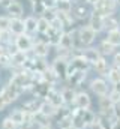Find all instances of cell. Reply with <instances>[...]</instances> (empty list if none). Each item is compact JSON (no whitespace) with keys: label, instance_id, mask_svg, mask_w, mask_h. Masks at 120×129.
<instances>
[{"label":"cell","instance_id":"cell-1","mask_svg":"<svg viewBox=\"0 0 120 129\" xmlns=\"http://www.w3.org/2000/svg\"><path fill=\"white\" fill-rule=\"evenodd\" d=\"M89 89L90 92L98 98H104V96H108L110 90H111V86L108 84V81L102 77H95L92 78L89 83Z\"/></svg>","mask_w":120,"mask_h":129},{"label":"cell","instance_id":"cell-2","mask_svg":"<svg viewBox=\"0 0 120 129\" xmlns=\"http://www.w3.org/2000/svg\"><path fill=\"white\" fill-rule=\"evenodd\" d=\"M50 66H51V69L54 71L56 77L59 78V81H66V78H68V71H69V59L56 56L54 60L50 63Z\"/></svg>","mask_w":120,"mask_h":129},{"label":"cell","instance_id":"cell-3","mask_svg":"<svg viewBox=\"0 0 120 129\" xmlns=\"http://www.w3.org/2000/svg\"><path fill=\"white\" fill-rule=\"evenodd\" d=\"M0 92H2V95L5 96V99L8 101L9 105H11L12 102L18 101L23 93H26V90H24L23 87H20V86H17V84H14V83H11V81H8V84L3 86V87L0 89Z\"/></svg>","mask_w":120,"mask_h":129},{"label":"cell","instance_id":"cell-4","mask_svg":"<svg viewBox=\"0 0 120 129\" xmlns=\"http://www.w3.org/2000/svg\"><path fill=\"white\" fill-rule=\"evenodd\" d=\"M77 35H78V39H80V42L83 44L84 48L92 47L95 44V41H96V36H98V33L95 32L93 29H90L87 24L77 27Z\"/></svg>","mask_w":120,"mask_h":129},{"label":"cell","instance_id":"cell-5","mask_svg":"<svg viewBox=\"0 0 120 129\" xmlns=\"http://www.w3.org/2000/svg\"><path fill=\"white\" fill-rule=\"evenodd\" d=\"M87 75L89 72H83V71H72L68 74V78H66V86L75 89V90H80V87L84 84V81L87 80Z\"/></svg>","mask_w":120,"mask_h":129},{"label":"cell","instance_id":"cell-6","mask_svg":"<svg viewBox=\"0 0 120 129\" xmlns=\"http://www.w3.org/2000/svg\"><path fill=\"white\" fill-rule=\"evenodd\" d=\"M117 2L116 0H99L95 6H92V9L98 11L102 17H108V15H114L117 11Z\"/></svg>","mask_w":120,"mask_h":129},{"label":"cell","instance_id":"cell-7","mask_svg":"<svg viewBox=\"0 0 120 129\" xmlns=\"http://www.w3.org/2000/svg\"><path fill=\"white\" fill-rule=\"evenodd\" d=\"M90 69H92V64H90L80 53H75V54L71 57V60H69V71H68V74L72 72V71L90 72Z\"/></svg>","mask_w":120,"mask_h":129},{"label":"cell","instance_id":"cell-8","mask_svg":"<svg viewBox=\"0 0 120 129\" xmlns=\"http://www.w3.org/2000/svg\"><path fill=\"white\" fill-rule=\"evenodd\" d=\"M33 44H35V38L27 35V33L15 36V39H14V47L18 51H23V53H30L32 48H33Z\"/></svg>","mask_w":120,"mask_h":129},{"label":"cell","instance_id":"cell-9","mask_svg":"<svg viewBox=\"0 0 120 129\" xmlns=\"http://www.w3.org/2000/svg\"><path fill=\"white\" fill-rule=\"evenodd\" d=\"M50 50H51L50 44L45 39L39 38V39H35V44H33V48L30 53L38 59H47L50 56Z\"/></svg>","mask_w":120,"mask_h":129},{"label":"cell","instance_id":"cell-10","mask_svg":"<svg viewBox=\"0 0 120 129\" xmlns=\"http://www.w3.org/2000/svg\"><path fill=\"white\" fill-rule=\"evenodd\" d=\"M72 108H77V110H87L92 108V96L89 95V92L86 90H77V95L74 99V104H72Z\"/></svg>","mask_w":120,"mask_h":129},{"label":"cell","instance_id":"cell-11","mask_svg":"<svg viewBox=\"0 0 120 129\" xmlns=\"http://www.w3.org/2000/svg\"><path fill=\"white\" fill-rule=\"evenodd\" d=\"M53 87H54V86L48 84L47 81H41V83H38V84H35V86L32 87L30 93L33 95V98H38V99H41V101H45L47 96H48V93H50V90H51Z\"/></svg>","mask_w":120,"mask_h":129},{"label":"cell","instance_id":"cell-12","mask_svg":"<svg viewBox=\"0 0 120 129\" xmlns=\"http://www.w3.org/2000/svg\"><path fill=\"white\" fill-rule=\"evenodd\" d=\"M87 21H89L87 26H89L90 29H93L96 33L104 32V17L98 11H95V9L90 11V15H89V20Z\"/></svg>","mask_w":120,"mask_h":129},{"label":"cell","instance_id":"cell-13","mask_svg":"<svg viewBox=\"0 0 120 129\" xmlns=\"http://www.w3.org/2000/svg\"><path fill=\"white\" fill-rule=\"evenodd\" d=\"M56 50L65 51V53H71V54H75V50H74V38H72L71 30L63 33V36H62V39H60L59 47H57Z\"/></svg>","mask_w":120,"mask_h":129},{"label":"cell","instance_id":"cell-14","mask_svg":"<svg viewBox=\"0 0 120 129\" xmlns=\"http://www.w3.org/2000/svg\"><path fill=\"white\" fill-rule=\"evenodd\" d=\"M9 56H11V69H15V68H24L26 62L29 60L30 53H23V51L15 50Z\"/></svg>","mask_w":120,"mask_h":129},{"label":"cell","instance_id":"cell-15","mask_svg":"<svg viewBox=\"0 0 120 129\" xmlns=\"http://www.w3.org/2000/svg\"><path fill=\"white\" fill-rule=\"evenodd\" d=\"M92 69H95L98 77L107 78V75H108V72L111 69V62H108V57H101L96 63L92 66Z\"/></svg>","mask_w":120,"mask_h":129},{"label":"cell","instance_id":"cell-16","mask_svg":"<svg viewBox=\"0 0 120 129\" xmlns=\"http://www.w3.org/2000/svg\"><path fill=\"white\" fill-rule=\"evenodd\" d=\"M71 14L75 21H84V20H89L90 9L87 8V5H74Z\"/></svg>","mask_w":120,"mask_h":129},{"label":"cell","instance_id":"cell-17","mask_svg":"<svg viewBox=\"0 0 120 129\" xmlns=\"http://www.w3.org/2000/svg\"><path fill=\"white\" fill-rule=\"evenodd\" d=\"M56 17L59 18L60 23L63 24L65 32H69V30L74 29V26H75V20H74V17H72L71 12H59V11H56Z\"/></svg>","mask_w":120,"mask_h":129},{"label":"cell","instance_id":"cell-18","mask_svg":"<svg viewBox=\"0 0 120 129\" xmlns=\"http://www.w3.org/2000/svg\"><path fill=\"white\" fill-rule=\"evenodd\" d=\"M57 111H59V108H57V107H54V105H53V104H50L48 101H42L41 108H39V113H41L42 116H45V117H48V119H51V120H54V122H56Z\"/></svg>","mask_w":120,"mask_h":129},{"label":"cell","instance_id":"cell-19","mask_svg":"<svg viewBox=\"0 0 120 129\" xmlns=\"http://www.w3.org/2000/svg\"><path fill=\"white\" fill-rule=\"evenodd\" d=\"M80 54H81V56H83V57H84V59H86L90 64H92V66L96 63L101 57H102V56H101V53L98 51V48H96V47H87V48H84Z\"/></svg>","mask_w":120,"mask_h":129},{"label":"cell","instance_id":"cell-20","mask_svg":"<svg viewBox=\"0 0 120 129\" xmlns=\"http://www.w3.org/2000/svg\"><path fill=\"white\" fill-rule=\"evenodd\" d=\"M60 95H62V101H63V105H68V107H72L74 104V99L77 95V90L69 87V86H63L60 89Z\"/></svg>","mask_w":120,"mask_h":129},{"label":"cell","instance_id":"cell-21","mask_svg":"<svg viewBox=\"0 0 120 129\" xmlns=\"http://www.w3.org/2000/svg\"><path fill=\"white\" fill-rule=\"evenodd\" d=\"M63 33H65L63 30H56V29L51 27V29L48 30V33L45 35V41L50 44L51 48H53V47L57 48L59 44H60V39H62V36H63Z\"/></svg>","mask_w":120,"mask_h":129},{"label":"cell","instance_id":"cell-22","mask_svg":"<svg viewBox=\"0 0 120 129\" xmlns=\"http://www.w3.org/2000/svg\"><path fill=\"white\" fill-rule=\"evenodd\" d=\"M41 104H42L41 99H38V98H30V99H27V101H24V104L21 105V108H23L26 113L36 114V113H39Z\"/></svg>","mask_w":120,"mask_h":129},{"label":"cell","instance_id":"cell-23","mask_svg":"<svg viewBox=\"0 0 120 129\" xmlns=\"http://www.w3.org/2000/svg\"><path fill=\"white\" fill-rule=\"evenodd\" d=\"M6 12H8V17H9V18H23V15H24V8H23V5H21L20 2L14 0V2L11 3V6L6 9Z\"/></svg>","mask_w":120,"mask_h":129},{"label":"cell","instance_id":"cell-24","mask_svg":"<svg viewBox=\"0 0 120 129\" xmlns=\"http://www.w3.org/2000/svg\"><path fill=\"white\" fill-rule=\"evenodd\" d=\"M9 32L12 33L14 36H20V35L26 33V29H24V20H23V18H11Z\"/></svg>","mask_w":120,"mask_h":129},{"label":"cell","instance_id":"cell-25","mask_svg":"<svg viewBox=\"0 0 120 129\" xmlns=\"http://www.w3.org/2000/svg\"><path fill=\"white\" fill-rule=\"evenodd\" d=\"M24 29H26V33L30 36L38 35V18L35 15H27L24 18Z\"/></svg>","mask_w":120,"mask_h":129},{"label":"cell","instance_id":"cell-26","mask_svg":"<svg viewBox=\"0 0 120 129\" xmlns=\"http://www.w3.org/2000/svg\"><path fill=\"white\" fill-rule=\"evenodd\" d=\"M120 29V21L116 15H108V17H104V32H111V30H116Z\"/></svg>","mask_w":120,"mask_h":129},{"label":"cell","instance_id":"cell-27","mask_svg":"<svg viewBox=\"0 0 120 129\" xmlns=\"http://www.w3.org/2000/svg\"><path fill=\"white\" fill-rule=\"evenodd\" d=\"M45 101H48L50 104H53L54 107H57L60 108L62 105H63V101H62V95H60V89H57V86L56 87H53L51 90H50V93H48V96Z\"/></svg>","mask_w":120,"mask_h":129},{"label":"cell","instance_id":"cell-28","mask_svg":"<svg viewBox=\"0 0 120 129\" xmlns=\"http://www.w3.org/2000/svg\"><path fill=\"white\" fill-rule=\"evenodd\" d=\"M96 48H98V51L101 53L102 57H110V56H113V54L116 53V50H117V48H114L111 44H108L105 39H102V41L98 44Z\"/></svg>","mask_w":120,"mask_h":129},{"label":"cell","instance_id":"cell-29","mask_svg":"<svg viewBox=\"0 0 120 129\" xmlns=\"http://www.w3.org/2000/svg\"><path fill=\"white\" fill-rule=\"evenodd\" d=\"M8 117H9L15 125H18V128H21L23 123H24V110H23V108H12Z\"/></svg>","mask_w":120,"mask_h":129},{"label":"cell","instance_id":"cell-30","mask_svg":"<svg viewBox=\"0 0 120 129\" xmlns=\"http://www.w3.org/2000/svg\"><path fill=\"white\" fill-rule=\"evenodd\" d=\"M105 41H107L108 44H111L114 48H120V29H116V30L108 32L107 36H105Z\"/></svg>","mask_w":120,"mask_h":129},{"label":"cell","instance_id":"cell-31","mask_svg":"<svg viewBox=\"0 0 120 129\" xmlns=\"http://www.w3.org/2000/svg\"><path fill=\"white\" fill-rule=\"evenodd\" d=\"M86 128H87V125H86L84 120L81 119L78 110L74 108V110H72V129H86Z\"/></svg>","mask_w":120,"mask_h":129},{"label":"cell","instance_id":"cell-32","mask_svg":"<svg viewBox=\"0 0 120 129\" xmlns=\"http://www.w3.org/2000/svg\"><path fill=\"white\" fill-rule=\"evenodd\" d=\"M50 29H51V23H50L45 17H39V18H38V35L45 36Z\"/></svg>","mask_w":120,"mask_h":129},{"label":"cell","instance_id":"cell-33","mask_svg":"<svg viewBox=\"0 0 120 129\" xmlns=\"http://www.w3.org/2000/svg\"><path fill=\"white\" fill-rule=\"evenodd\" d=\"M105 80L108 81V84H110L111 87L116 86V84H119L120 83V69L111 66V69H110V72H108V75H107Z\"/></svg>","mask_w":120,"mask_h":129},{"label":"cell","instance_id":"cell-34","mask_svg":"<svg viewBox=\"0 0 120 129\" xmlns=\"http://www.w3.org/2000/svg\"><path fill=\"white\" fill-rule=\"evenodd\" d=\"M78 113H80L81 119L84 120V123H86L87 126L96 119V113H95L92 108H87V110H78Z\"/></svg>","mask_w":120,"mask_h":129},{"label":"cell","instance_id":"cell-35","mask_svg":"<svg viewBox=\"0 0 120 129\" xmlns=\"http://www.w3.org/2000/svg\"><path fill=\"white\" fill-rule=\"evenodd\" d=\"M42 77H44V81H47L48 84H51V86H54V87L57 86V83H60L59 78H57V77H56V74H54V71L51 69V66H50V68L42 74Z\"/></svg>","mask_w":120,"mask_h":129},{"label":"cell","instance_id":"cell-36","mask_svg":"<svg viewBox=\"0 0 120 129\" xmlns=\"http://www.w3.org/2000/svg\"><path fill=\"white\" fill-rule=\"evenodd\" d=\"M14 39H15V36L9 32V30L0 32V44L3 47H12L14 45Z\"/></svg>","mask_w":120,"mask_h":129},{"label":"cell","instance_id":"cell-37","mask_svg":"<svg viewBox=\"0 0 120 129\" xmlns=\"http://www.w3.org/2000/svg\"><path fill=\"white\" fill-rule=\"evenodd\" d=\"M56 125L59 129H72V113L65 116V117H60L56 120Z\"/></svg>","mask_w":120,"mask_h":129},{"label":"cell","instance_id":"cell-38","mask_svg":"<svg viewBox=\"0 0 120 129\" xmlns=\"http://www.w3.org/2000/svg\"><path fill=\"white\" fill-rule=\"evenodd\" d=\"M72 8H74V2L72 0H57L56 11H59V12H71Z\"/></svg>","mask_w":120,"mask_h":129},{"label":"cell","instance_id":"cell-39","mask_svg":"<svg viewBox=\"0 0 120 129\" xmlns=\"http://www.w3.org/2000/svg\"><path fill=\"white\" fill-rule=\"evenodd\" d=\"M32 11L35 14V17L39 18V17H44V14H45L47 9H45V6H44L42 2H36V3H32Z\"/></svg>","mask_w":120,"mask_h":129},{"label":"cell","instance_id":"cell-40","mask_svg":"<svg viewBox=\"0 0 120 129\" xmlns=\"http://www.w3.org/2000/svg\"><path fill=\"white\" fill-rule=\"evenodd\" d=\"M86 129H108V125H107L101 117H98V114H96V119H95Z\"/></svg>","mask_w":120,"mask_h":129},{"label":"cell","instance_id":"cell-41","mask_svg":"<svg viewBox=\"0 0 120 129\" xmlns=\"http://www.w3.org/2000/svg\"><path fill=\"white\" fill-rule=\"evenodd\" d=\"M0 129H20V128H18V125H15L9 117H5V119L2 120V123H0Z\"/></svg>","mask_w":120,"mask_h":129},{"label":"cell","instance_id":"cell-42","mask_svg":"<svg viewBox=\"0 0 120 129\" xmlns=\"http://www.w3.org/2000/svg\"><path fill=\"white\" fill-rule=\"evenodd\" d=\"M9 26H11V18L8 15H0V32L9 30Z\"/></svg>","mask_w":120,"mask_h":129},{"label":"cell","instance_id":"cell-43","mask_svg":"<svg viewBox=\"0 0 120 129\" xmlns=\"http://www.w3.org/2000/svg\"><path fill=\"white\" fill-rule=\"evenodd\" d=\"M0 66L2 68H6V69H11V56L8 53L0 57Z\"/></svg>","mask_w":120,"mask_h":129},{"label":"cell","instance_id":"cell-44","mask_svg":"<svg viewBox=\"0 0 120 129\" xmlns=\"http://www.w3.org/2000/svg\"><path fill=\"white\" fill-rule=\"evenodd\" d=\"M45 9L47 11H56V6H57V0H44L42 2Z\"/></svg>","mask_w":120,"mask_h":129},{"label":"cell","instance_id":"cell-45","mask_svg":"<svg viewBox=\"0 0 120 129\" xmlns=\"http://www.w3.org/2000/svg\"><path fill=\"white\" fill-rule=\"evenodd\" d=\"M111 57H113V60H111V66L120 69V51H116Z\"/></svg>","mask_w":120,"mask_h":129},{"label":"cell","instance_id":"cell-46","mask_svg":"<svg viewBox=\"0 0 120 129\" xmlns=\"http://www.w3.org/2000/svg\"><path fill=\"white\" fill-rule=\"evenodd\" d=\"M51 27H53V29H56V30H63V32H65V29H63V24L60 23V20L57 18V17H56V18L51 21Z\"/></svg>","mask_w":120,"mask_h":129},{"label":"cell","instance_id":"cell-47","mask_svg":"<svg viewBox=\"0 0 120 129\" xmlns=\"http://www.w3.org/2000/svg\"><path fill=\"white\" fill-rule=\"evenodd\" d=\"M6 107H9V104H8V101L5 99V96L2 95V92H0V113H2Z\"/></svg>","mask_w":120,"mask_h":129},{"label":"cell","instance_id":"cell-48","mask_svg":"<svg viewBox=\"0 0 120 129\" xmlns=\"http://www.w3.org/2000/svg\"><path fill=\"white\" fill-rule=\"evenodd\" d=\"M113 111H114V119L116 120H120V102L119 104H114Z\"/></svg>","mask_w":120,"mask_h":129},{"label":"cell","instance_id":"cell-49","mask_svg":"<svg viewBox=\"0 0 120 129\" xmlns=\"http://www.w3.org/2000/svg\"><path fill=\"white\" fill-rule=\"evenodd\" d=\"M12 2H14V0H0V6H2L3 9H8Z\"/></svg>","mask_w":120,"mask_h":129},{"label":"cell","instance_id":"cell-50","mask_svg":"<svg viewBox=\"0 0 120 129\" xmlns=\"http://www.w3.org/2000/svg\"><path fill=\"white\" fill-rule=\"evenodd\" d=\"M36 129H56V128H54V123H48V125H39V126H36Z\"/></svg>","mask_w":120,"mask_h":129},{"label":"cell","instance_id":"cell-51","mask_svg":"<svg viewBox=\"0 0 120 129\" xmlns=\"http://www.w3.org/2000/svg\"><path fill=\"white\" fill-rule=\"evenodd\" d=\"M108 129H120V120H114L113 123H110Z\"/></svg>","mask_w":120,"mask_h":129},{"label":"cell","instance_id":"cell-52","mask_svg":"<svg viewBox=\"0 0 120 129\" xmlns=\"http://www.w3.org/2000/svg\"><path fill=\"white\" fill-rule=\"evenodd\" d=\"M74 5H87V0H72Z\"/></svg>","mask_w":120,"mask_h":129},{"label":"cell","instance_id":"cell-53","mask_svg":"<svg viewBox=\"0 0 120 129\" xmlns=\"http://www.w3.org/2000/svg\"><path fill=\"white\" fill-rule=\"evenodd\" d=\"M5 54H6V47H3V45L0 44V57L5 56Z\"/></svg>","mask_w":120,"mask_h":129},{"label":"cell","instance_id":"cell-54","mask_svg":"<svg viewBox=\"0 0 120 129\" xmlns=\"http://www.w3.org/2000/svg\"><path fill=\"white\" fill-rule=\"evenodd\" d=\"M98 2H99V0H87V5H90V6H95Z\"/></svg>","mask_w":120,"mask_h":129},{"label":"cell","instance_id":"cell-55","mask_svg":"<svg viewBox=\"0 0 120 129\" xmlns=\"http://www.w3.org/2000/svg\"><path fill=\"white\" fill-rule=\"evenodd\" d=\"M113 90H116L117 93H120V83L119 84H116V86H113Z\"/></svg>","mask_w":120,"mask_h":129},{"label":"cell","instance_id":"cell-56","mask_svg":"<svg viewBox=\"0 0 120 129\" xmlns=\"http://www.w3.org/2000/svg\"><path fill=\"white\" fill-rule=\"evenodd\" d=\"M117 2V6H120V0H116Z\"/></svg>","mask_w":120,"mask_h":129},{"label":"cell","instance_id":"cell-57","mask_svg":"<svg viewBox=\"0 0 120 129\" xmlns=\"http://www.w3.org/2000/svg\"><path fill=\"white\" fill-rule=\"evenodd\" d=\"M119 21H120V18H119Z\"/></svg>","mask_w":120,"mask_h":129},{"label":"cell","instance_id":"cell-58","mask_svg":"<svg viewBox=\"0 0 120 129\" xmlns=\"http://www.w3.org/2000/svg\"><path fill=\"white\" fill-rule=\"evenodd\" d=\"M20 129H21V128H20Z\"/></svg>","mask_w":120,"mask_h":129}]
</instances>
